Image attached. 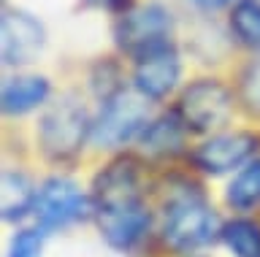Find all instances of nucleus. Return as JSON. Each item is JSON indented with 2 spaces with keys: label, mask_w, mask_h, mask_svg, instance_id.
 Here are the masks:
<instances>
[{
  "label": "nucleus",
  "mask_w": 260,
  "mask_h": 257,
  "mask_svg": "<svg viewBox=\"0 0 260 257\" xmlns=\"http://www.w3.org/2000/svg\"><path fill=\"white\" fill-rule=\"evenodd\" d=\"M192 3H198L201 9H222V6H228L231 0H192Z\"/></svg>",
  "instance_id": "412c9836"
},
{
  "label": "nucleus",
  "mask_w": 260,
  "mask_h": 257,
  "mask_svg": "<svg viewBox=\"0 0 260 257\" xmlns=\"http://www.w3.org/2000/svg\"><path fill=\"white\" fill-rule=\"evenodd\" d=\"M144 203V165L133 155L111 160L92 181V208L111 211Z\"/></svg>",
  "instance_id": "39448f33"
},
{
  "label": "nucleus",
  "mask_w": 260,
  "mask_h": 257,
  "mask_svg": "<svg viewBox=\"0 0 260 257\" xmlns=\"http://www.w3.org/2000/svg\"><path fill=\"white\" fill-rule=\"evenodd\" d=\"M49 98V82L44 76L14 79L3 87V111L6 114H27Z\"/></svg>",
  "instance_id": "4468645a"
},
{
  "label": "nucleus",
  "mask_w": 260,
  "mask_h": 257,
  "mask_svg": "<svg viewBox=\"0 0 260 257\" xmlns=\"http://www.w3.org/2000/svg\"><path fill=\"white\" fill-rule=\"evenodd\" d=\"M41 246H44V233L41 230H22L14 236L8 257H41Z\"/></svg>",
  "instance_id": "6ab92c4d"
},
{
  "label": "nucleus",
  "mask_w": 260,
  "mask_h": 257,
  "mask_svg": "<svg viewBox=\"0 0 260 257\" xmlns=\"http://www.w3.org/2000/svg\"><path fill=\"white\" fill-rule=\"evenodd\" d=\"M87 135H92V122L81 103L73 98L57 100L52 108L41 117L38 143L41 152L52 163H68L81 152Z\"/></svg>",
  "instance_id": "f03ea898"
},
{
  "label": "nucleus",
  "mask_w": 260,
  "mask_h": 257,
  "mask_svg": "<svg viewBox=\"0 0 260 257\" xmlns=\"http://www.w3.org/2000/svg\"><path fill=\"white\" fill-rule=\"evenodd\" d=\"M222 236V225L214 208L206 203L198 184H184L171 195L162 216V238L176 252H190Z\"/></svg>",
  "instance_id": "f257e3e1"
},
{
  "label": "nucleus",
  "mask_w": 260,
  "mask_h": 257,
  "mask_svg": "<svg viewBox=\"0 0 260 257\" xmlns=\"http://www.w3.org/2000/svg\"><path fill=\"white\" fill-rule=\"evenodd\" d=\"M176 82H179V54L171 44L144 54L141 60H136L133 84L138 95H144L146 100L166 98L176 87Z\"/></svg>",
  "instance_id": "9d476101"
},
{
  "label": "nucleus",
  "mask_w": 260,
  "mask_h": 257,
  "mask_svg": "<svg viewBox=\"0 0 260 257\" xmlns=\"http://www.w3.org/2000/svg\"><path fill=\"white\" fill-rule=\"evenodd\" d=\"M222 241L236 257H260V225L249 219H233L222 228Z\"/></svg>",
  "instance_id": "2eb2a0df"
},
{
  "label": "nucleus",
  "mask_w": 260,
  "mask_h": 257,
  "mask_svg": "<svg viewBox=\"0 0 260 257\" xmlns=\"http://www.w3.org/2000/svg\"><path fill=\"white\" fill-rule=\"evenodd\" d=\"M255 152H257V135L236 130V133L214 135L206 143H201L192 155V163L201 171L219 176V173H228L233 168H239L241 163H247Z\"/></svg>",
  "instance_id": "1a4fd4ad"
},
{
  "label": "nucleus",
  "mask_w": 260,
  "mask_h": 257,
  "mask_svg": "<svg viewBox=\"0 0 260 257\" xmlns=\"http://www.w3.org/2000/svg\"><path fill=\"white\" fill-rule=\"evenodd\" d=\"M231 27L244 46L260 49V3L257 0H239L236 3Z\"/></svg>",
  "instance_id": "f3484780"
},
{
  "label": "nucleus",
  "mask_w": 260,
  "mask_h": 257,
  "mask_svg": "<svg viewBox=\"0 0 260 257\" xmlns=\"http://www.w3.org/2000/svg\"><path fill=\"white\" fill-rule=\"evenodd\" d=\"M87 6H98V9H109V11H117V14H125L130 11V0H84Z\"/></svg>",
  "instance_id": "aec40b11"
},
{
  "label": "nucleus",
  "mask_w": 260,
  "mask_h": 257,
  "mask_svg": "<svg viewBox=\"0 0 260 257\" xmlns=\"http://www.w3.org/2000/svg\"><path fill=\"white\" fill-rule=\"evenodd\" d=\"M95 219L103 238L117 249H130L149 230V211H146L144 203L127 208H111V211H95Z\"/></svg>",
  "instance_id": "9b49d317"
},
{
  "label": "nucleus",
  "mask_w": 260,
  "mask_h": 257,
  "mask_svg": "<svg viewBox=\"0 0 260 257\" xmlns=\"http://www.w3.org/2000/svg\"><path fill=\"white\" fill-rule=\"evenodd\" d=\"M92 208V198L81 195L79 184L65 179V176H52L41 184L38 190V200H36V214L41 228L54 230V228H65L71 222L84 219Z\"/></svg>",
  "instance_id": "0eeeda50"
},
{
  "label": "nucleus",
  "mask_w": 260,
  "mask_h": 257,
  "mask_svg": "<svg viewBox=\"0 0 260 257\" xmlns=\"http://www.w3.org/2000/svg\"><path fill=\"white\" fill-rule=\"evenodd\" d=\"M239 90H241V100L247 103V108L260 114V57L252 60L247 70L241 74Z\"/></svg>",
  "instance_id": "a211bd4d"
},
{
  "label": "nucleus",
  "mask_w": 260,
  "mask_h": 257,
  "mask_svg": "<svg viewBox=\"0 0 260 257\" xmlns=\"http://www.w3.org/2000/svg\"><path fill=\"white\" fill-rule=\"evenodd\" d=\"M233 111V98L214 79H198L182 92L176 114L190 133H209L225 125Z\"/></svg>",
  "instance_id": "423d86ee"
},
{
  "label": "nucleus",
  "mask_w": 260,
  "mask_h": 257,
  "mask_svg": "<svg viewBox=\"0 0 260 257\" xmlns=\"http://www.w3.org/2000/svg\"><path fill=\"white\" fill-rule=\"evenodd\" d=\"M146 117H149V103L144 95L136 92H117L109 100H103L101 114L92 122V138L98 146H122L133 138L136 133L146 130Z\"/></svg>",
  "instance_id": "7ed1b4c3"
},
{
  "label": "nucleus",
  "mask_w": 260,
  "mask_h": 257,
  "mask_svg": "<svg viewBox=\"0 0 260 257\" xmlns=\"http://www.w3.org/2000/svg\"><path fill=\"white\" fill-rule=\"evenodd\" d=\"M0 35H3V62L6 65H24L38 57V52L44 49L46 33L44 25L38 19H32L30 14L6 9L3 11V25H0Z\"/></svg>",
  "instance_id": "6e6552de"
},
{
  "label": "nucleus",
  "mask_w": 260,
  "mask_h": 257,
  "mask_svg": "<svg viewBox=\"0 0 260 257\" xmlns=\"http://www.w3.org/2000/svg\"><path fill=\"white\" fill-rule=\"evenodd\" d=\"M257 200H260V160H252L228 187V203L239 211H247Z\"/></svg>",
  "instance_id": "dca6fc26"
},
{
  "label": "nucleus",
  "mask_w": 260,
  "mask_h": 257,
  "mask_svg": "<svg viewBox=\"0 0 260 257\" xmlns=\"http://www.w3.org/2000/svg\"><path fill=\"white\" fill-rule=\"evenodd\" d=\"M0 208H3V219H22L27 211L36 208L38 190L32 187V181L19 171H6L3 184H0Z\"/></svg>",
  "instance_id": "ddd939ff"
},
{
  "label": "nucleus",
  "mask_w": 260,
  "mask_h": 257,
  "mask_svg": "<svg viewBox=\"0 0 260 257\" xmlns=\"http://www.w3.org/2000/svg\"><path fill=\"white\" fill-rule=\"evenodd\" d=\"M168 33H171V14L157 3L133 6L130 11L119 14V19L114 22L117 46L122 52L133 54L136 60L166 46Z\"/></svg>",
  "instance_id": "20e7f679"
},
{
  "label": "nucleus",
  "mask_w": 260,
  "mask_h": 257,
  "mask_svg": "<svg viewBox=\"0 0 260 257\" xmlns=\"http://www.w3.org/2000/svg\"><path fill=\"white\" fill-rule=\"evenodd\" d=\"M184 133H187V127H184L182 119H179V114L176 111H168V114L157 117L141 133V146H144L146 155H152V157L176 155V152L182 149Z\"/></svg>",
  "instance_id": "f8f14e48"
},
{
  "label": "nucleus",
  "mask_w": 260,
  "mask_h": 257,
  "mask_svg": "<svg viewBox=\"0 0 260 257\" xmlns=\"http://www.w3.org/2000/svg\"><path fill=\"white\" fill-rule=\"evenodd\" d=\"M187 257H201V254H187Z\"/></svg>",
  "instance_id": "4be33fe9"
}]
</instances>
